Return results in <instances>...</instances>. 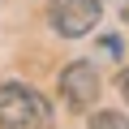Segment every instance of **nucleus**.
Returning a JSON list of instances; mask_svg holds the SVG:
<instances>
[{"label":"nucleus","instance_id":"1","mask_svg":"<svg viewBox=\"0 0 129 129\" xmlns=\"http://www.w3.org/2000/svg\"><path fill=\"white\" fill-rule=\"evenodd\" d=\"M52 125V103L26 86V82H5L0 86V129H47Z\"/></svg>","mask_w":129,"mask_h":129},{"label":"nucleus","instance_id":"2","mask_svg":"<svg viewBox=\"0 0 129 129\" xmlns=\"http://www.w3.org/2000/svg\"><path fill=\"white\" fill-rule=\"evenodd\" d=\"M99 0H52L47 5V17H52V30L64 35V39H82L95 30L99 22Z\"/></svg>","mask_w":129,"mask_h":129},{"label":"nucleus","instance_id":"3","mask_svg":"<svg viewBox=\"0 0 129 129\" xmlns=\"http://www.w3.org/2000/svg\"><path fill=\"white\" fill-rule=\"evenodd\" d=\"M60 95H64V103H69L73 112H86L99 99V73L90 69L86 60L64 64V69H60Z\"/></svg>","mask_w":129,"mask_h":129},{"label":"nucleus","instance_id":"4","mask_svg":"<svg viewBox=\"0 0 129 129\" xmlns=\"http://www.w3.org/2000/svg\"><path fill=\"white\" fill-rule=\"evenodd\" d=\"M90 129H129V120H125V116H116V112H99Z\"/></svg>","mask_w":129,"mask_h":129},{"label":"nucleus","instance_id":"5","mask_svg":"<svg viewBox=\"0 0 129 129\" xmlns=\"http://www.w3.org/2000/svg\"><path fill=\"white\" fill-rule=\"evenodd\" d=\"M99 47H103V52H108V56H112V60H116V56H120V52H125V43H120V39H116V35H103V39H99Z\"/></svg>","mask_w":129,"mask_h":129},{"label":"nucleus","instance_id":"6","mask_svg":"<svg viewBox=\"0 0 129 129\" xmlns=\"http://www.w3.org/2000/svg\"><path fill=\"white\" fill-rule=\"evenodd\" d=\"M116 90H120V99L129 103V69H120V73H116Z\"/></svg>","mask_w":129,"mask_h":129},{"label":"nucleus","instance_id":"7","mask_svg":"<svg viewBox=\"0 0 129 129\" xmlns=\"http://www.w3.org/2000/svg\"><path fill=\"white\" fill-rule=\"evenodd\" d=\"M116 13H120V22L129 26V0H116Z\"/></svg>","mask_w":129,"mask_h":129}]
</instances>
